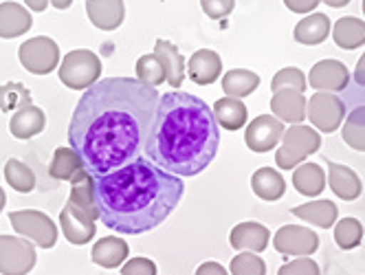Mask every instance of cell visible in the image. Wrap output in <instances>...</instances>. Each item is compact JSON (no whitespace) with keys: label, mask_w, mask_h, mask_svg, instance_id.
Masks as SVG:
<instances>
[{"label":"cell","mask_w":365,"mask_h":275,"mask_svg":"<svg viewBox=\"0 0 365 275\" xmlns=\"http://www.w3.org/2000/svg\"><path fill=\"white\" fill-rule=\"evenodd\" d=\"M341 137L352 150L365 152V106H359L348 115L341 128Z\"/></svg>","instance_id":"31"},{"label":"cell","mask_w":365,"mask_h":275,"mask_svg":"<svg viewBox=\"0 0 365 275\" xmlns=\"http://www.w3.org/2000/svg\"><path fill=\"white\" fill-rule=\"evenodd\" d=\"M27 3V7L31 9V11H44L46 9V5H48V0H24Z\"/></svg>","instance_id":"44"},{"label":"cell","mask_w":365,"mask_h":275,"mask_svg":"<svg viewBox=\"0 0 365 275\" xmlns=\"http://www.w3.org/2000/svg\"><path fill=\"white\" fill-rule=\"evenodd\" d=\"M348 82H350V71L339 60H322L308 73V86L315 90L339 93L348 86Z\"/></svg>","instance_id":"12"},{"label":"cell","mask_w":365,"mask_h":275,"mask_svg":"<svg viewBox=\"0 0 365 275\" xmlns=\"http://www.w3.org/2000/svg\"><path fill=\"white\" fill-rule=\"evenodd\" d=\"M137 80L148 86H161L165 82V66L156 53L141 56L137 60Z\"/></svg>","instance_id":"33"},{"label":"cell","mask_w":365,"mask_h":275,"mask_svg":"<svg viewBox=\"0 0 365 275\" xmlns=\"http://www.w3.org/2000/svg\"><path fill=\"white\" fill-rule=\"evenodd\" d=\"M220 130L214 108L200 97L172 90L159 97L145 141L148 159L176 177H196L218 155Z\"/></svg>","instance_id":"3"},{"label":"cell","mask_w":365,"mask_h":275,"mask_svg":"<svg viewBox=\"0 0 365 275\" xmlns=\"http://www.w3.org/2000/svg\"><path fill=\"white\" fill-rule=\"evenodd\" d=\"M324 3H326L328 7H334V9H339V7H346V5H350V0H324Z\"/></svg>","instance_id":"46"},{"label":"cell","mask_w":365,"mask_h":275,"mask_svg":"<svg viewBox=\"0 0 365 275\" xmlns=\"http://www.w3.org/2000/svg\"><path fill=\"white\" fill-rule=\"evenodd\" d=\"M185 185L176 174L137 157L123 167L93 177L99 220L117 234L139 236L156 229L178 207Z\"/></svg>","instance_id":"2"},{"label":"cell","mask_w":365,"mask_h":275,"mask_svg":"<svg viewBox=\"0 0 365 275\" xmlns=\"http://www.w3.org/2000/svg\"><path fill=\"white\" fill-rule=\"evenodd\" d=\"M251 190L257 198H262V201H279V198L284 196L286 192V181L284 177L273 170V167H259L253 172L251 177Z\"/></svg>","instance_id":"21"},{"label":"cell","mask_w":365,"mask_h":275,"mask_svg":"<svg viewBox=\"0 0 365 275\" xmlns=\"http://www.w3.org/2000/svg\"><path fill=\"white\" fill-rule=\"evenodd\" d=\"M363 16H365V0H363Z\"/></svg>","instance_id":"48"},{"label":"cell","mask_w":365,"mask_h":275,"mask_svg":"<svg viewBox=\"0 0 365 275\" xmlns=\"http://www.w3.org/2000/svg\"><path fill=\"white\" fill-rule=\"evenodd\" d=\"M154 53L161 58L165 66V82L170 86H180L182 78H185V60H182V53L168 40H156Z\"/></svg>","instance_id":"26"},{"label":"cell","mask_w":365,"mask_h":275,"mask_svg":"<svg viewBox=\"0 0 365 275\" xmlns=\"http://www.w3.org/2000/svg\"><path fill=\"white\" fill-rule=\"evenodd\" d=\"M88 20L101 31H113L123 22L125 5L123 0H86Z\"/></svg>","instance_id":"17"},{"label":"cell","mask_w":365,"mask_h":275,"mask_svg":"<svg viewBox=\"0 0 365 275\" xmlns=\"http://www.w3.org/2000/svg\"><path fill=\"white\" fill-rule=\"evenodd\" d=\"M322 0H284V5L289 7L293 14H310L319 7Z\"/></svg>","instance_id":"41"},{"label":"cell","mask_w":365,"mask_h":275,"mask_svg":"<svg viewBox=\"0 0 365 275\" xmlns=\"http://www.w3.org/2000/svg\"><path fill=\"white\" fill-rule=\"evenodd\" d=\"M101 75V60L95 56V51L88 48H77L68 51L60 64V82L73 90H82L99 82Z\"/></svg>","instance_id":"5"},{"label":"cell","mask_w":365,"mask_h":275,"mask_svg":"<svg viewBox=\"0 0 365 275\" xmlns=\"http://www.w3.org/2000/svg\"><path fill=\"white\" fill-rule=\"evenodd\" d=\"M330 33L339 48H344V51H354V48L365 44V22L354 16L339 18Z\"/></svg>","instance_id":"23"},{"label":"cell","mask_w":365,"mask_h":275,"mask_svg":"<svg viewBox=\"0 0 365 275\" xmlns=\"http://www.w3.org/2000/svg\"><path fill=\"white\" fill-rule=\"evenodd\" d=\"M322 147V137L315 128L295 123L289 130H284L282 147L275 152V163L279 170H295L306 157L315 155Z\"/></svg>","instance_id":"4"},{"label":"cell","mask_w":365,"mask_h":275,"mask_svg":"<svg viewBox=\"0 0 365 275\" xmlns=\"http://www.w3.org/2000/svg\"><path fill=\"white\" fill-rule=\"evenodd\" d=\"M196 275H229L218 262H205L196 269Z\"/></svg>","instance_id":"42"},{"label":"cell","mask_w":365,"mask_h":275,"mask_svg":"<svg viewBox=\"0 0 365 275\" xmlns=\"http://www.w3.org/2000/svg\"><path fill=\"white\" fill-rule=\"evenodd\" d=\"M273 247L284 256H310L319 249V236L308 227L284 224L273 236Z\"/></svg>","instance_id":"10"},{"label":"cell","mask_w":365,"mask_h":275,"mask_svg":"<svg viewBox=\"0 0 365 275\" xmlns=\"http://www.w3.org/2000/svg\"><path fill=\"white\" fill-rule=\"evenodd\" d=\"M326 174L317 163H304L293 172V187L304 196H319L326 187Z\"/></svg>","instance_id":"28"},{"label":"cell","mask_w":365,"mask_h":275,"mask_svg":"<svg viewBox=\"0 0 365 275\" xmlns=\"http://www.w3.org/2000/svg\"><path fill=\"white\" fill-rule=\"evenodd\" d=\"M214 115L218 126H222L225 130H240L247 126L249 121V113L247 106L236 97H222L214 104Z\"/></svg>","instance_id":"25"},{"label":"cell","mask_w":365,"mask_h":275,"mask_svg":"<svg viewBox=\"0 0 365 275\" xmlns=\"http://www.w3.org/2000/svg\"><path fill=\"white\" fill-rule=\"evenodd\" d=\"M354 80H356L359 86H365V53L361 56V60H359V64L354 68Z\"/></svg>","instance_id":"43"},{"label":"cell","mask_w":365,"mask_h":275,"mask_svg":"<svg viewBox=\"0 0 365 275\" xmlns=\"http://www.w3.org/2000/svg\"><path fill=\"white\" fill-rule=\"evenodd\" d=\"M363 240V224L356 218H341L334 227V242L339 244V249L344 251H350V249L359 247V242Z\"/></svg>","instance_id":"35"},{"label":"cell","mask_w":365,"mask_h":275,"mask_svg":"<svg viewBox=\"0 0 365 275\" xmlns=\"http://www.w3.org/2000/svg\"><path fill=\"white\" fill-rule=\"evenodd\" d=\"M229 242L236 251H253L259 254L264 251L271 242V232L259 222H240L231 229Z\"/></svg>","instance_id":"15"},{"label":"cell","mask_w":365,"mask_h":275,"mask_svg":"<svg viewBox=\"0 0 365 275\" xmlns=\"http://www.w3.org/2000/svg\"><path fill=\"white\" fill-rule=\"evenodd\" d=\"M271 88H273V93L275 90H282V88H293V90L304 93L306 90V75H304L302 68L286 66V68H282V71L275 73V78L271 82Z\"/></svg>","instance_id":"37"},{"label":"cell","mask_w":365,"mask_h":275,"mask_svg":"<svg viewBox=\"0 0 365 275\" xmlns=\"http://www.w3.org/2000/svg\"><path fill=\"white\" fill-rule=\"evenodd\" d=\"M330 190L341 198V201H356L363 194V183L359 179V174L350 170L348 165L328 161V177H326Z\"/></svg>","instance_id":"16"},{"label":"cell","mask_w":365,"mask_h":275,"mask_svg":"<svg viewBox=\"0 0 365 275\" xmlns=\"http://www.w3.org/2000/svg\"><path fill=\"white\" fill-rule=\"evenodd\" d=\"M128 251H130V249L121 238L106 236V238H99L93 244L91 258H93L95 264H99L103 269H117L128 260Z\"/></svg>","instance_id":"22"},{"label":"cell","mask_w":365,"mask_h":275,"mask_svg":"<svg viewBox=\"0 0 365 275\" xmlns=\"http://www.w3.org/2000/svg\"><path fill=\"white\" fill-rule=\"evenodd\" d=\"M36 262V247L27 238L0 236V273L3 275H27Z\"/></svg>","instance_id":"9"},{"label":"cell","mask_w":365,"mask_h":275,"mask_svg":"<svg viewBox=\"0 0 365 275\" xmlns=\"http://www.w3.org/2000/svg\"><path fill=\"white\" fill-rule=\"evenodd\" d=\"M34 24L31 14L18 3L0 5V38H18L27 33Z\"/></svg>","instance_id":"20"},{"label":"cell","mask_w":365,"mask_h":275,"mask_svg":"<svg viewBox=\"0 0 365 275\" xmlns=\"http://www.w3.org/2000/svg\"><path fill=\"white\" fill-rule=\"evenodd\" d=\"M277 275H319V266L315 260H310L308 256L306 258H299V260H293V262H286L284 266H279Z\"/></svg>","instance_id":"38"},{"label":"cell","mask_w":365,"mask_h":275,"mask_svg":"<svg viewBox=\"0 0 365 275\" xmlns=\"http://www.w3.org/2000/svg\"><path fill=\"white\" fill-rule=\"evenodd\" d=\"M159 90L137 78H106L86 88L68 126L71 147L93 177L135 161L145 147Z\"/></svg>","instance_id":"1"},{"label":"cell","mask_w":365,"mask_h":275,"mask_svg":"<svg viewBox=\"0 0 365 275\" xmlns=\"http://www.w3.org/2000/svg\"><path fill=\"white\" fill-rule=\"evenodd\" d=\"M82 167H84V163L80 157H77L73 147H58L53 152V159H51L48 174L58 181H71Z\"/></svg>","instance_id":"30"},{"label":"cell","mask_w":365,"mask_h":275,"mask_svg":"<svg viewBox=\"0 0 365 275\" xmlns=\"http://www.w3.org/2000/svg\"><path fill=\"white\" fill-rule=\"evenodd\" d=\"M121 275H156V264L150 258H130L121 264Z\"/></svg>","instance_id":"39"},{"label":"cell","mask_w":365,"mask_h":275,"mask_svg":"<svg viewBox=\"0 0 365 275\" xmlns=\"http://www.w3.org/2000/svg\"><path fill=\"white\" fill-rule=\"evenodd\" d=\"M271 110L282 123H302L306 119V97L299 90L293 88H282L275 90L271 97Z\"/></svg>","instance_id":"14"},{"label":"cell","mask_w":365,"mask_h":275,"mask_svg":"<svg viewBox=\"0 0 365 275\" xmlns=\"http://www.w3.org/2000/svg\"><path fill=\"white\" fill-rule=\"evenodd\" d=\"M20 64L34 75H48L60 66V48L51 38H31L18 48Z\"/></svg>","instance_id":"7"},{"label":"cell","mask_w":365,"mask_h":275,"mask_svg":"<svg viewBox=\"0 0 365 275\" xmlns=\"http://www.w3.org/2000/svg\"><path fill=\"white\" fill-rule=\"evenodd\" d=\"M257 86H259V75L247 68H233L225 73L222 78V90L227 93V97H236V99L247 97Z\"/></svg>","instance_id":"29"},{"label":"cell","mask_w":365,"mask_h":275,"mask_svg":"<svg viewBox=\"0 0 365 275\" xmlns=\"http://www.w3.org/2000/svg\"><path fill=\"white\" fill-rule=\"evenodd\" d=\"M308 121L322 133H334L346 121V106L334 93L317 90L308 99Z\"/></svg>","instance_id":"8"},{"label":"cell","mask_w":365,"mask_h":275,"mask_svg":"<svg viewBox=\"0 0 365 275\" xmlns=\"http://www.w3.org/2000/svg\"><path fill=\"white\" fill-rule=\"evenodd\" d=\"M231 275H267V264L262 258H257L253 251H242L229 264Z\"/></svg>","instance_id":"36"},{"label":"cell","mask_w":365,"mask_h":275,"mask_svg":"<svg viewBox=\"0 0 365 275\" xmlns=\"http://www.w3.org/2000/svg\"><path fill=\"white\" fill-rule=\"evenodd\" d=\"M187 71H190V78L200 84V86H210L214 84L220 73H222V60L216 51H212V48H200V51H196L190 62H187Z\"/></svg>","instance_id":"18"},{"label":"cell","mask_w":365,"mask_h":275,"mask_svg":"<svg viewBox=\"0 0 365 275\" xmlns=\"http://www.w3.org/2000/svg\"><path fill=\"white\" fill-rule=\"evenodd\" d=\"M5 179L20 194H29L36 187V174H34V170L29 165H24L22 161H18V159H9L5 163Z\"/></svg>","instance_id":"32"},{"label":"cell","mask_w":365,"mask_h":275,"mask_svg":"<svg viewBox=\"0 0 365 275\" xmlns=\"http://www.w3.org/2000/svg\"><path fill=\"white\" fill-rule=\"evenodd\" d=\"M60 227L64 238L71 244H86L95 238V218L91 214H86L84 209H77L71 203L64 205L62 214H60Z\"/></svg>","instance_id":"13"},{"label":"cell","mask_w":365,"mask_h":275,"mask_svg":"<svg viewBox=\"0 0 365 275\" xmlns=\"http://www.w3.org/2000/svg\"><path fill=\"white\" fill-rule=\"evenodd\" d=\"M297 218L315 224V227H322V229H328L336 222L339 218V209L332 201H312V203H306V205H297L291 209Z\"/></svg>","instance_id":"27"},{"label":"cell","mask_w":365,"mask_h":275,"mask_svg":"<svg viewBox=\"0 0 365 275\" xmlns=\"http://www.w3.org/2000/svg\"><path fill=\"white\" fill-rule=\"evenodd\" d=\"M51 5L56 9H68L73 5V0H51Z\"/></svg>","instance_id":"45"},{"label":"cell","mask_w":365,"mask_h":275,"mask_svg":"<svg viewBox=\"0 0 365 275\" xmlns=\"http://www.w3.org/2000/svg\"><path fill=\"white\" fill-rule=\"evenodd\" d=\"M5 205H7V196H5V192H3V187H0V214H3V209H5Z\"/></svg>","instance_id":"47"},{"label":"cell","mask_w":365,"mask_h":275,"mask_svg":"<svg viewBox=\"0 0 365 275\" xmlns=\"http://www.w3.org/2000/svg\"><path fill=\"white\" fill-rule=\"evenodd\" d=\"M9 220H11V227L16 229V234H20L22 238H31L42 249L56 247L58 227L46 214H42L38 209H22V212H11Z\"/></svg>","instance_id":"6"},{"label":"cell","mask_w":365,"mask_h":275,"mask_svg":"<svg viewBox=\"0 0 365 275\" xmlns=\"http://www.w3.org/2000/svg\"><path fill=\"white\" fill-rule=\"evenodd\" d=\"M24 106H31V93L18 82L0 86V110L3 113H16Z\"/></svg>","instance_id":"34"},{"label":"cell","mask_w":365,"mask_h":275,"mask_svg":"<svg viewBox=\"0 0 365 275\" xmlns=\"http://www.w3.org/2000/svg\"><path fill=\"white\" fill-rule=\"evenodd\" d=\"M46 126V115L42 108L38 106H24L20 110L14 113L11 121H9V130L16 139H31L36 135H40Z\"/></svg>","instance_id":"19"},{"label":"cell","mask_w":365,"mask_h":275,"mask_svg":"<svg viewBox=\"0 0 365 275\" xmlns=\"http://www.w3.org/2000/svg\"><path fill=\"white\" fill-rule=\"evenodd\" d=\"M200 5H202V11L212 20H220L233 11L236 0H200Z\"/></svg>","instance_id":"40"},{"label":"cell","mask_w":365,"mask_h":275,"mask_svg":"<svg viewBox=\"0 0 365 275\" xmlns=\"http://www.w3.org/2000/svg\"><path fill=\"white\" fill-rule=\"evenodd\" d=\"M284 123L273 117V115H259L253 121H249L247 133H245V143L249 150L257 155L271 152V150L277 145V141L284 137Z\"/></svg>","instance_id":"11"},{"label":"cell","mask_w":365,"mask_h":275,"mask_svg":"<svg viewBox=\"0 0 365 275\" xmlns=\"http://www.w3.org/2000/svg\"><path fill=\"white\" fill-rule=\"evenodd\" d=\"M330 29H332V24L326 14H312L295 24L293 36L299 44L317 46V44L326 42V38L330 36Z\"/></svg>","instance_id":"24"}]
</instances>
